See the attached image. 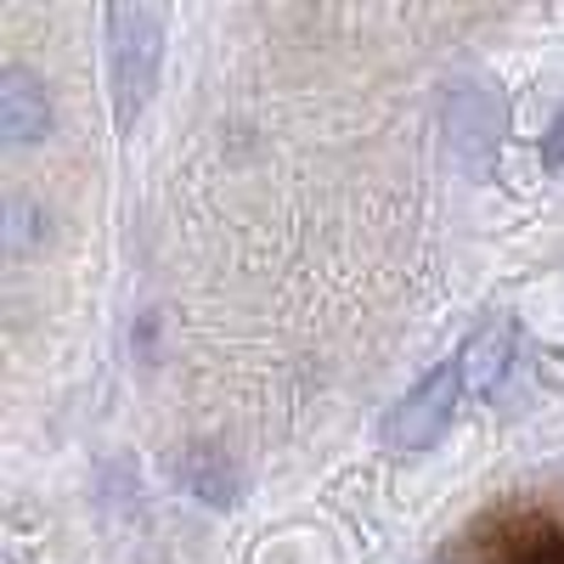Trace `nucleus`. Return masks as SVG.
<instances>
[{"instance_id": "2", "label": "nucleus", "mask_w": 564, "mask_h": 564, "mask_svg": "<svg viewBox=\"0 0 564 564\" xmlns=\"http://www.w3.org/2000/svg\"><path fill=\"white\" fill-rule=\"evenodd\" d=\"M468 395V372H463V356L430 367L423 379L384 412L379 423V441L390 457H423V452H435L446 435H452V423H457V406Z\"/></svg>"}, {"instance_id": "6", "label": "nucleus", "mask_w": 564, "mask_h": 564, "mask_svg": "<svg viewBox=\"0 0 564 564\" xmlns=\"http://www.w3.org/2000/svg\"><path fill=\"white\" fill-rule=\"evenodd\" d=\"M508 361H513V322H486L475 339L463 345V372H468V395H491L508 379Z\"/></svg>"}, {"instance_id": "4", "label": "nucleus", "mask_w": 564, "mask_h": 564, "mask_svg": "<svg viewBox=\"0 0 564 564\" xmlns=\"http://www.w3.org/2000/svg\"><path fill=\"white\" fill-rule=\"evenodd\" d=\"M52 124H57V108H52L45 79L23 63H7L0 68V141L12 153H23V148H40L52 135Z\"/></svg>"}, {"instance_id": "1", "label": "nucleus", "mask_w": 564, "mask_h": 564, "mask_svg": "<svg viewBox=\"0 0 564 564\" xmlns=\"http://www.w3.org/2000/svg\"><path fill=\"white\" fill-rule=\"evenodd\" d=\"M164 29H170V12L148 7V0L108 12V85H113V124H119V135L135 130V119L148 113L153 90H159Z\"/></svg>"}, {"instance_id": "8", "label": "nucleus", "mask_w": 564, "mask_h": 564, "mask_svg": "<svg viewBox=\"0 0 564 564\" xmlns=\"http://www.w3.org/2000/svg\"><path fill=\"white\" fill-rule=\"evenodd\" d=\"M520 564H564V547H536V553H525Z\"/></svg>"}, {"instance_id": "3", "label": "nucleus", "mask_w": 564, "mask_h": 564, "mask_svg": "<svg viewBox=\"0 0 564 564\" xmlns=\"http://www.w3.org/2000/svg\"><path fill=\"white\" fill-rule=\"evenodd\" d=\"M446 130H452V153L475 175H486V164L502 148V102H497V90L480 85V79L452 85L446 90Z\"/></svg>"}, {"instance_id": "7", "label": "nucleus", "mask_w": 564, "mask_h": 564, "mask_svg": "<svg viewBox=\"0 0 564 564\" xmlns=\"http://www.w3.org/2000/svg\"><path fill=\"white\" fill-rule=\"evenodd\" d=\"M542 170H564V108L547 119V130H542Z\"/></svg>"}, {"instance_id": "5", "label": "nucleus", "mask_w": 564, "mask_h": 564, "mask_svg": "<svg viewBox=\"0 0 564 564\" xmlns=\"http://www.w3.org/2000/svg\"><path fill=\"white\" fill-rule=\"evenodd\" d=\"M175 480L193 491L204 508H238L243 502V468L231 463L220 446L209 441H193L175 452Z\"/></svg>"}]
</instances>
